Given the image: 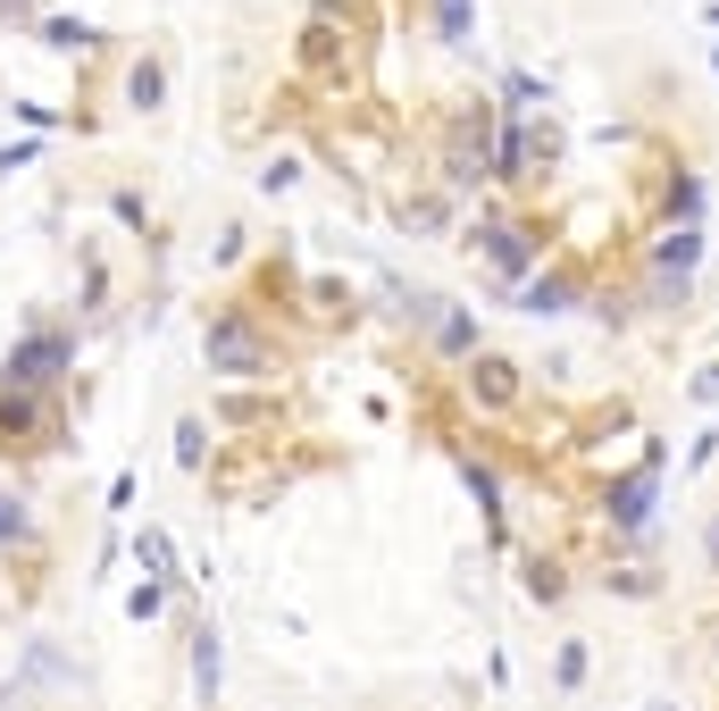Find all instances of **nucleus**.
I'll return each mask as SVG.
<instances>
[{
  "mask_svg": "<svg viewBox=\"0 0 719 711\" xmlns=\"http://www.w3.org/2000/svg\"><path fill=\"white\" fill-rule=\"evenodd\" d=\"M0 536H25V511L18 503H0Z\"/></svg>",
  "mask_w": 719,
  "mask_h": 711,
  "instance_id": "obj_9",
  "label": "nucleus"
},
{
  "mask_svg": "<svg viewBox=\"0 0 719 711\" xmlns=\"http://www.w3.org/2000/svg\"><path fill=\"white\" fill-rule=\"evenodd\" d=\"M569 301H577V285H569V277H535V285H528V310H535V319H552V310H569Z\"/></svg>",
  "mask_w": 719,
  "mask_h": 711,
  "instance_id": "obj_4",
  "label": "nucleus"
},
{
  "mask_svg": "<svg viewBox=\"0 0 719 711\" xmlns=\"http://www.w3.org/2000/svg\"><path fill=\"white\" fill-rule=\"evenodd\" d=\"M59 360H67V343L42 336V343H25V352L9 360V377H18V385H34V377H42V369H59Z\"/></svg>",
  "mask_w": 719,
  "mask_h": 711,
  "instance_id": "obj_3",
  "label": "nucleus"
},
{
  "mask_svg": "<svg viewBox=\"0 0 719 711\" xmlns=\"http://www.w3.org/2000/svg\"><path fill=\"white\" fill-rule=\"evenodd\" d=\"M711 569H719V519H711Z\"/></svg>",
  "mask_w": 719,
  "mask_h": 711,
  "instance_id": "obj_10",
  "label": "nucleus"
},
{
  "mask_svg": "<svg viewBox=\"0 0 719 711\" xmlns=\"http://www.w3.org/2000/svg\"><path fill=\"white\" fill-rule=\"evenodd\" d=\"M209 369H227V377H260V369H268L260 336H251V327L235 319V310H227L218 327H209Z\"/></svg>",
  "mask_w": 719,
  "mask_h": 711,
  "instance_id": "obj_1",
  "label": "nucleus"
},
{
  "mask_svg": "<svg viewBox=\"0 0 719 711\" xmlns=\"http://www.w3.org/2000/svg\"><path fill=\"white\" fill-rule=\"evenodd\" d=\"M126 93H134V110H152V101H159V68H134Z\"/></svg>",
  "mask_w": 719,
  "mask_h": 711,
  "instance_id": "obj_8",
  "label": "nucleus"
},
{
  "mask_svg": "<svg viewBox=\"0 0 719 711\" xmlns=\"http://www.w3.org/2000/svg\"><path fill=\"white\" fill-rule=\"evenodd\" d=\"M644 503H653V477H627V486H619V511H611V519L636 527V519H644Z\"/></svg>",
  "mask_w": 719,
  "mask_h": 711,
  "instance_id": "obj_7",
  "label": "nucleus"
},
{
  "mask_svg": "<svg viewBox=\"0 0 719 711\" xmlns=\"http://www.w3.org/2000/svg\"><path fill=\"white\" fill-rule=\"evenodd\" d=\"M192 687H201V694H218V637H209V628L192 637Z\"/></svg>",
  "mask_w": 719,
  "mask_h": 711,
  "instance_id": "obj_5",
  "label": "nucleus"
},
{
  "mask_svg": "<svg viewBox=\"0 0 719 711\" xmlns=\"http://www.w3.org/2000/svg\"><path fill=\"white\" fill-rule=\"evenodd\" d=\"M436 34L444 42H469V0H436Z\"/></svg>",
  "mask_w": 719,
  "mask_h": 711,
  "instance_id": "obj_6",
  "label": "nucleus"
},
{
  "mask_svg": "<svg viewBox=\"0 0 719 711\" xmlns=\"http://www.w3.org/2000/svg\"><path fill=\"white\" fill-rule=\"evenodd\" d=\"M486 260L502 268V277H528V268H535V244L519 235V226H486Z\"/></svg>",
  "mask_w": 719,
  "mask_h": 711,
  "instance_id": "obj_2",
  "label": "nucleus"
}]
</instances>
